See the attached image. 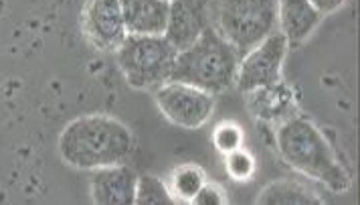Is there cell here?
<instances>
[{"label":"cell","mask_w":360,"mask_h":205,"mask_svg":"<svg viewBox=\"0 0 360 205\" xmlns=\"http://www.w3.org/2000/svg\"><path fill=\"white\" fill-rule=\"evenodd\" d=\"M57 147L65 165L96 171L126 163L134 149V137L122 120L108 114H85L61 130Z\"/></svg>","instance_id":"6da1fadb"},{"label":"cell","mask_w":360,"mask_h":205,"mask_svg":"<svg viewBox=\"0 0 360 205\" xmlns=\"http://www.w3.org/2000/svg\"><path fill=\"white\" fill-rule=\"evenodd\" d=\"M276 149L285 165L324 183L330 191L344 193L350 187V175L334 147L308 116L294 114L283 120L276 132Z\"/></svg>","instance_id":"7a4b0ae2"},{"label":"cell","mask_w":360,"mask_h":205,"mask_svg":"<svg viewBox=\"0 0 360 205\" xmlns=\"http://www.w3.org/2000/svg\"><path fill=\"white\" fill-rule=\"evenodd\" d=\"M239 61V51L211 25L193 45L179 51L170 80L214 96L235 84Z\"/></svg>","instance_id":"3957f363"},{"label":"cell","mask_w":360,"mask_h":205,"mask_svg":"<svg viewBox=\"0 0 360 205\" xmlns=\"http://www.w3.org/2000/svg\"><path fill=\"white\" fill-rule=\"evenodd\" d=\"M176 55L164 35H128L115 49V61L131 87L150 89L170 82Z\"/></svg>","instance_id":"277c9868"},{"label":"cell","mask_w":360,"mask_h":205,"mask_svg":"<svg viewBox=\"0 0 360 205\" xmlns=\"http://www.w3.org/2000/svg\"><path fill=\"white\" fill-rule=\"evenodd\" d=\"M213 27L243 57L259 41L278 31L276 0H213Z\"/></svg>","instance_id":"5b68a950"},{"label":"cell","mask_w":360,"mask_h":205,"mask_svg":"<svg viewBox=\"0 0 360 205\" xmlns=\"http://www.w3.org/2000/svg\"><path fill=\"white\" fill-rule=\"evenodd\" d=\"M288 51L290 45L279 31L267 35L263 41H259L253 49H249L241 57L237 80H235L237 87L247 94L257 87L278 84L281 80V68Z\"/></svg>","instance_id":"8992f818"},{"label":"cell","mask_w":360,"mask_h":205,"mask_svg":"<svg viewBox=\"0 0 360 205\" xmlns=\"http://www.w3.org/2000/svg\"><path fill=\"white\" fill-rule=\"evenodd\" d=\"M156 104L172 124L195 130L211 118L214 98L209 92L170 80L156 89Z\"/></svg>","instance_id":"52a82bcc"},{"label":"cell","mask_w":360,"mask_h":205,"mask_svg":"<svg viewBox=\"0 0 360 205\" xmlns=\"http://www.w3.org/2000/svg\"><path fill=\"white\" fill-rule=\"evenodd\" d=\"M82 27L87 41L99 51H115L128 37L120 0H87Z\"/></svg>","instance_id":"ba28073f"},{"label":"cell","mask_w":360,"mask_h":205,"mask_svg":"<svg viewBox=\"0 0 360 205\" xmlns=\"http://www.w3.org/2000/svg\"><path fill=\"white\" fill-rule=\"evenodd\" d=\"M211 4L213 0H170L164 37L179 51L193 45L213 25Z\"/></svg>","instance_id":"9c48e42d"},{"label":"cell","mask_w":360,"mask_h":205,"mask_svg":"<svg viewBox=\"0 0 360 205\" xmlns=\"http://www.w3.org/2000/svg\"><path fill=\"white\" fill-rule=\"evenodd\" d=\"M138 175L128 165H110L96 169L89 179L91 201L98 205H134Z\"/></svg>","instance_id":"30bf717a"},{"label":"cell","mask_w":360,"mask_h":205,"mask_svg":"<svg viewBox=\"0 0 360 205\" xmlns=\"http://www.w3.org/2000/svg\"><path fill=\"white\" fill-rule=\"evenodd\" d=\"M278 8V31L290 47L302 45L316 27L322 23V15L310 4V0H276Z\"/></svg>","instance_id":"8fae6325"},{"label":"cell","mask_w":360,"mask_h":205,"mask_svg":"<svg viewBox=\"0 0 360 205\" xmlns=\"http://www.w3.org/2000/svg\"><path fill=\"white\" fill-rule=\"evenodd\" d=\"M128 35H164L168 0H120Z\"/></svg>","instance_id":"7c38bea8"},{"label":"cell","mask_w":360,"mask_h":205,"mask_svg":"<svg viewBox=\"0 0 360 205\" xmlns=\"http://www.w3.org/2000/svg\"><path fill=\"white\" fill-rule=\"evenodd\" d=\"M247 94L251 96L249 108L257 118L267 120V122H278V120H288L290 116H294V92L281 80L278 84L257 87L253 92H247Z\"/></svg>","instance_id":"4fadbf2b"},{"label":"cell","mask_w":360,"mask_h":205,"mask_svg":"<svg viewBox=\"0 0 360 205\" xmlns=\"http://www.w3.org/2000/svg\"><path fill=\"white\" fill-rule=\"evenodd\" d=\"M262 205H316L322 204V199L308 187L295 183V181H276L262 189V193L255 199Z\"/></svg>","instance_id":"5bb4252c"},{"label":"cell","mask_w":360,"mask_h":205,"mask_svg":"<svg viewBox=\"0 0 360 205\" xmlns=\"http://www.w3.org/2000/svg\"><path fill=\"white\" fill-rule=\"evenodd\" d=\"M172 195H176L182 201H193L200 187L205 185V173L197 165H182L172 173Z\"/></svg>","instance_id":"9a60e30c"},{"label":"cell","mask_w":360,"mask_h":205,"mask_svg":"<svg viewBox=\"0 0 360 205\" xmlns=\"http://www.w3.org/2000/svg\"><path fill=\"white\" fill-rule=\"evenodd\" d=\"M136 205H172L176 199L170 189L162 183V179L154 175H142L136 183Z\"/></svg>","instance_id":"2e32d148"},{"label":"cell","mask_w":360,"mask_h":205,"mask_svg":"<svg viewBox=\"0 0 360 205\" xmlns=\"http://www.w3.org/2000/svg\"><path fill=\"white\" fill-rule=\"evenodd\" d=\"M225 169L229 173L231 179H235V181H249L253 177V173H255V161H253V156L247 151L237 149V151L227 153Z\"/></svg>","instance_id":"e0dca14e"},{"label":"cell","mask_w":360,"mask_h":205,"mask_svg":"<svg viewBox=\"0 0 360 205\" xmlns=\"http://www.w3.org/2000/svg\"><path fill=\"white\" fill-rule=\"evenodd\" d=\"M213 142L221 153L227 154L231 151L241 149V144H243V132H241V128L237 124L227 122V124L217 126V130H214L213 135Z\"/></svg>","instance_id":"ac0fdd59"},{"label":"cell","mask_w":360,"mask_h":205,"mask_svg":"<svg viewBox=\"0 0 360 205\" xmlns=\"http://www.w3.org/2000/svg\"><path fill=\"white\" fill-rule=\"evenodd\" d=\"M227 199H225V195H223V191L217 187V185H202L200 191H198L197 195H195V199H193V204L197 205H221L225 204Z\"/></svg>","instance_id":"d6986e66"},{"label":"cell","mask_w":360,"mask_h":205,"mask_svg":"<svg viewBox=\"0 0 360 205\" xmlns=\"http://www.w3.org/2000/svg\"><path fill=\"white\" fill-rule=\"evenodd\" d=\"M310 4L322 17H328V15L340 11L344 4H346V0H310Z\"/></svg>","instance_id":"ffe728a7"},{"label":"cell","mask_w":360,"mask_h":205,"mask_svg":"<svg viewBox=\"0 0 360 205\" xmlns=\"http://www.w3.org/2000/svg\"><path fill=\"white\" fill-rule=\"evenodd\" d=\"M168 2H170V0H168Z\"/></svg>","instance_id":"44dd1931"}]
</instances>
